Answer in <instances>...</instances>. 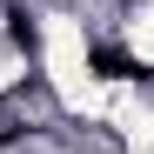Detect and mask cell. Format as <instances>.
Returning a JSON list of instances; mask_svg holds the SVG:
<instances>
[{
	"label": "cell",
	"instance_id": "cell-2",
	"mask_svg": "<svg viewBox=\"0 0 154 154\" xmlns=\"http://www.w3.org/2000/svg\"><path fill=\"white\" fill-rule=\"evenodd\" d=\"M0 141H7V127H0Z\"/></svg>",
	"mask_w": 154,
	"mask_h": 154
},
{
	"label": "cell",
	"instance_id": "cell-1",
	"mask_svg": "<svg viewBox=\"0 0 154 154\" xmlns=\"http://www.w3.org/2000/svg\"><path fill=\"white\" fill-rule=\"evenodd\" d=\"M94 74L100 81H127V74H141V60H127L121 47H94Z\"/></svg>",
	"mask_w": 154,
	"mask_h": 154
}]
</instances>
